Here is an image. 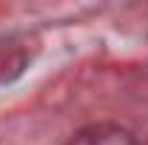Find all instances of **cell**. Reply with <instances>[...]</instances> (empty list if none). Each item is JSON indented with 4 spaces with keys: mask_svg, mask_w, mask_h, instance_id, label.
<instances>
[{
    "mask_svg": "<svg viewBox=\"0 0 148 145\" xmlns=\"http://www.w3.org/2000/svg\"><path fill=\"white\" fill-rule=\"evenodd\" d=\"M69 145H140V142H137V137L131 131H125V128L100 122V125L80 128L71 140H69Z\"/></svg>",
    "mask_w": 148,
    "mask_h": 145,
    "instance_id": "obj_1",
    "label": "cell"
}]
</instances>
